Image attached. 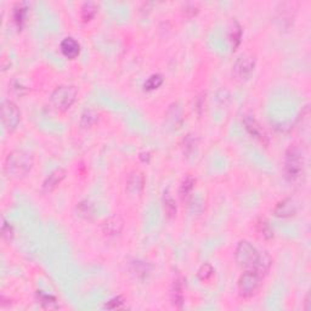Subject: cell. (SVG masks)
Returning a JSON list of instances; mask_svg holds the SVG:
<instances>
[{
	"label": "cell",
	"instance_id": "1",
	"mask_svg": "<svg viewBox=\"0 0 311 311\" xmlns=\"http://www.w3.org/2000/svg\"><path fill=\"white\" fill-rule=\"evenodd\" d=\"M235 260L240 267L245 270L255 269L262 274L266 271L270 266V258L265 255V259L259 250L247 240H242L238 242L235 249Z\"/></svg>",
	"mask_w": 311,
	"mask_h": 311
},
{
	"label": "cell",
	"instance_id": "2",
	"mask_svg": "<svg viewBox=\"0 0 311 311\" xmlns=\"http://www.w3.org/2000/svg\"><path fill=\"white\" fill-rule=\"evenodd\" d=\"M33 166L34 158L30 152L23 150H14L6 156L4 171L10 178L22 179L31 173Z\"/></svg>",
	"mask_w": 311,
	"mask_h": 311
},
{
	"label": "cell",
	"instance_id": "3",
	"mask_svg": "<svg viewBox=\"0 0 311 311\" xmlns=\"http://www.w3.org/2000/svg\"><path fill=\"white\" fill-rule=\"evenodd\" d=\"M304 155L298 145H291L284 157V176L289 183H296L304 175Z\"/></svg>",
	"mask_w": 311,
	"mask_h": 311
},
{
	"label": "cell",
	"instance_id": "4",
	"mask_svg": "<svg viewBox=\"0 0 311 311\" xmlns=\"http://www.w3.org/2000/svg\"><path fill=\"white\" fill-rule=\"evenodd\" d=\"M77 95L78 92L73 85H60L52 92L50 104L56 111L64 112L71 109L72 105L76 102Z\"/></svg>",
	"mask_w": 311,
	"mask_h": 311
},
{
	"label": "cell",
	"instance_id": "5",
	"mask_svg": "<svg viewBox=\"0 0 311 311\" xmlns=\"http://www.w3.org/2000/svg\"><path fill=\"white\" fill-rule=\"evenodd\" d=\"M260 280H262V274L259 271H257L255 269L246 270L241 275L237 282L240 295L243 298H250L252 295H254L260 286Z\"/></svg>",
	"mask_w": 311,
	"mask_h": 311
},
{
	"label": "cell",
	"instance_id": "6",
	"mask_svg": "<svg viewBox=\"0 0 311 311\" xmlns=\"http://www.w3.org/2000/svg\"><path fill=\"white\" fill-rule=\"evenodd\" d=\"M1 121L3 125L8 131H14L17 129L21 123V111L17 105L11 100H4L1 105Z\"/></svg>",
	"mask_w": 311,
	"mask_h": 311
},
{
	"label": "cell",
	"instance_id": "7",
	"mask_svg": "<svg viewBox=\"0 0 311 311\" xmlns=\"http://www.w3.org/2000/svg\"><path fill=\"white\" fill-rule=\"evenodd\" d=\"M255 68V59L252 55H242L238 57L237 61L235 62L233 67H232V73L236 77V79L247 80L249 79L250 76L253 74Z\"/></svg>",
	"mask_w": 311,
	"mask_h": 311
},
{
	"label": "cell",
	"instance_id": "8",
	"mask_svg": "<svg viewBox=\"0 0 311 311\" xmlns=\"http://www.w3.org/2000/svg\"><path fill=\"white\" fill-rule=\"evenodd\" d=\"M145 188V175L140 171H133L129 173L125 183V191L131 197H138Z\"/></svg>",
	"mask_w": 311,
	"mask_h": 311
},
{
	"label": "cell",
	"instance_id": "9",
	"mask_svg": "<svg viewBox=\"0 0 311 311\" xmlns=\"http://www.w3.org/2000/svg\"><path fill=\"white\" fill-rule=\"evenodd\" d=\"M272 213H274L275 217L281 218V219L292 218L298 213V204L293 198H283L275 205Z\"/></svg>",
	"mask_w": 311,
	"mask_h": 311
},
{
	"label": "cell",
	"instance_id": "10",
	"mask_svg": "<svg viewBox=\"0 0 311 311\" xmlns=\"http://www.w3.org/2000/svg\"><path fill=\"white\" fill-rule=\"evenodd\" d=\"M124 229V220L119 214H113L107 218L102 224V231L109 237L118 236Z\"/></svg>",
	"mask_w": 311,
	"mask_h": 311
},
{
	"label": "cell",
	"instance_id": "11",
	"mask_svg": "<svg viewBox=\"0 0 311 311\" xmlns=\"http://www.w3.org/2000/svg\"><path fill=\"white\" fill-rule=\"evenodd\" d=\"M66 178V171L63 168H56L45 178L43 183V192L50 193L59 187L60 184Z\"/></svg>",
	"mask_w": 311,
	"mask_h": 311
},
{
	"label": "cell",
	"instance_id": "12",
	"mask_svg": "<svg viewBox=\"0 0 311 311\" xmlns=\"http://www.w3.org/2000/svg\"><path fill=\"white\" fill-rule=\"evenodd\" d=\"M62 55L68 60H74L79 56L80 54V45L74 38L67 37L60 44Z\"/></svg>",
	"mask_w": 311,
	"mask_h": 311
},
{
	"label": "cell",
	"instance_id": "13",
	"mask_svg": "<svg viewBox=\"0 0 311 311\" xmlns=\"http://www.w3.org/2000/svg\"><path fill=\"white\" fill-rule=\"evenodd\" d=\"M245 125L248 133H249L253 138L259 140L262 143H266L267 136L266 134H265L264 129H263L262 126H260V124L257 122V119L250 116H247L245 118Z\"/></svg>",
	"mask_w": 311,
	"mask_h": 311
},
{
	"label": "cell",
	"instance_id": "14",
	"mask_svg": "<svg viewBox=\"0 0 311 311\" xmlns=\"http://www.w3.org/2000/svg\"><path fill=\"white\" fill-rule=\"evenodd\" d=\"M97 122H99V113H97L96 109H85L84 111H83L82 116H80L79 125L82 126L83 129H89L93 128Z\"/></svg>",
	"mask_w": 311,
	"mask_h": 311
},
{
	"label": "cell",
	"instance_id": "15",
	"mask_svg": "<svg viewBox=\"0 0 311 311\" xmlns=\"http://www.w3.org/2000/svg\"><path fill=\"white\" fill-rule=\"evenodd\" d=\"M97 11H99V5L96 3L87 1L80 8V18H82L83 22H89L96 16Z\"/></svg>",
	"mask_w": 311,
	"mask_h": 311
},
{
	"label": "cell",
	"instance_id": "16",
	"mask_svg": "<svg viewBox=\"0 0 311 311\" xmlns=\"http://www.w3.org/2000/svg\"><path fill=\"white\" fill-rule=\"evenodd\" d=\"M195 183L196 179L192 175H187L184 179L180 187H179V197H180L181 201L187 200V197L191 195L193 187H195Z\"/></svg>",
	"mask_w": 311,
	"mask_h": 311
},
{
	"label": "cell",
	"instance_id": "17",
	"mask_svg": "<svg viewBox=\"0 0 311 311\" xmlns=\"http://www.w3.org/2000/svg\"><path fill=\"white\" fill-rule=\"evenodd\" d=\"M230 43H231L232 50H236L238 45L241 44V38H242V28H241L240 23L237 21L232 22V27L230 28Z\"/></svg>",
	"mask_w": 311,
	"mask_h": 311
},
{
	"label": "cell",
	"instance_id": "18",
	"mask_svg": "<svg viewBox=\"0 0 311 311\" xmlns=\"http://www.w3.org/2000/svg\"><path fill=\"white\" fill-rule=\"evenodd\" d=\"M163 208L168 218H174L176 215V212H178L175 200H174V197L171 195L169 191H166L163 195Z\"/></svg>",
	"mask_w": 311,
	"mask_h": 311
},
{
	"label": "cell",
	"instance_id": "19",
	"mask_svg": "<svg viewBox=\"0 0 311 311\" xmlns=\"http://www.w3.org/2000/svg\"><path fill=\"white\" fill-rule=\"evenodd\" d=\"M184 286L181 280L176 279L174 281V287L173 292H171V299H173V304L176 306V308H181L184 303Z\"/></svg>",
	"mask_w": 311,
	"mask_h": 311
},
{
	"label": "cell",
	"instance_id": "20",
	"mask_svg": "<svg viewBox=\"0 0 311 311\" xmlns=\"http://www.w3.org/2000/svg\"><path fill=\"white\" fill-rule=\"evenodd\" d=\"M38 303L42 305L43 309H47V310H52V309L59 308L56 298L50 295V294L43 293V292H38Z\"/></svg>",
	"mask_w": 311,
	"mask_h": 311
},
{
	"label": "cell",
	"instance_id": "21",
	"mask_svg": "<svg viewBox=\"0 0 311 311\" xmlns=\"http://www.w3.org/2000/svg\"><path fill=\"white\" fill-rule=\"evenodd\" d=\"M26 15H27V6H26V4H17V5L14 8V22L17 26L18 30H20L23 26V23H25Z\"/></svg>",
	"mask_w": 311,
	"mask_h": 311
},
{
	"label": "cell",
	"instance_id": "22",
	"mask_svg": "<svg viewBox=\"0 0 311 311\" xmlns=\"http://www.w3.org/2000/svg\"><path fill=\"white\" fill-rule=\"evenodd\" d=\"M257 231L264 240H271L274 237V230L271 229L269 222L264 219H260L257 222Z\"/></svg>",
	"mask_w": 311,
	"mask_h": 311
},
{
	"label": "cell",
	"instance_id": "23",
	"mask_svg": "<svg viewBox=\"0 0 311 311\" xmlns=\"http://www.w3.org/2000/svg\"><path fill=\"white\" fill-rule=\"evenodd\" d=\"M77 212L79 214L80 218H84V219H92L93 215H94V207H93L92 203L89 201H82L79 204L77 205Z\"/></svg>",
	"mask_w": 311,
	"mask_h": 311
},
{
	"label": "cell",
	"instance_id": "24",
	"mask_svg": "<svg viewBox=\"0 0 311 311\" xmlns=\"http://www.w3.org/2000/svg\"><path fill=\"white\" fill-rule=\"evenodd\" d=\"M162 84H163V77L161 74H152L150 78H147V80L143 84V88H145V90L152 92V90L158 89Z\"/></svg>",
	"mask_w": 311,
	"mask_h": 311
},
{
	"label": "cell",
	"instance_id": "25",
	"mask_svg": "<svg viewBox=\"0 0 311 311\" xmlns=\"http://www.w3.org/2000/svg\"><path fill=\"white\" fill-rule=\"evenodd\" d=\"M213 275H214V267L209 263H204V264L201 265L197 271V277L201 281H208Z\"/></svg>",
	"mask_w": 311,
	"mask_h": 311
},
{
	"label": "cell",
	"instance_id": "26",
	"mask_svg": "<svg viewBox=\"0 0 311 311\" xmlns=\"http://www.w3.org/2000/svg\"><path fill=\"white\" fill-rule=\"evenodd\" d=\"M1 236L5 241H11L14 237V227L5 219L3 220V224H1Z\"/></svg>",
	"mask_w": 311,
	"mask_h": 311
},
{
	"label": "cell",
	"instance_id": "27",
	"mask_svg": "<svg viewBox=\"0 0 311 311\" xmlns=\"http://www.w3.org/2000/svg\"><path fill=\"white\" fill-rule=\"evenodd\" d=\"M124 301L125 300H124V298L122 295L114 296V298H112L111 300H109L106 304H105L104 308L109 309V310H114V309L121 308V306L124 304Z\"/></svg>",
	"mask_w": 311,
	"mask_h": 311
},
{
	"label": "cell",
	"instance_id": "28",
	"mask_svg": "<svg viewBox=\"0 0 311 311\" xmlns=\"http://www.w3.org/2000/svg\"><path fill=\"white\" fill-rule=\"evenodd\" d=\"M198 11H200V9H198V4L188 3V4H186L184 13H185L188 17H193V16L197 15Z\"/></svg>",
	"mask_w": 311,
	"mask_h": 311
},
{
	"label": "cell",
	"instance_id": "29",
	"mask_svg": "<svg viewBox=\"0 0 311 311\" xmlns=\"http://www.w3.org/2000/svg\"><path fill=\"white\" fill-rule=\"evenodd\" d=\"M134 266H135L134 271H136V275L142 274L143 276H145V275H147V272L150 271V270L147 269V264H145V263L138 262L136 264H134Z\"/></svg>",
	"mask_w": 311,
	"mask_h": 311
}]
</instances>
